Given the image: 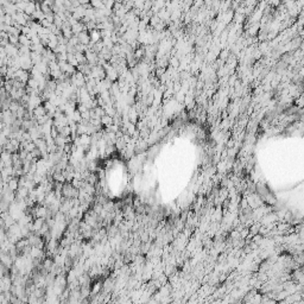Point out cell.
<instances>
[{
	"label": "cell",
	"mask_w": 304,
	"mask_h": 304,
	"mask_svg": "<svg viewBox=\"0 0 304 304\" xmlns=\"http://www.w3.org/2000/svg\"><path fill=\"white\" fill-rule=\"evenodd\" d=\"M159 21H160V18H159L158 16H154V17H152L151 20H150V24H151V26H153V27H154V26H156V25H157V24H158Z\"/></svg>",
	"instance_id": "8992f818"
},
{
	"label": "cell",
	"mask_w": 304,
	"mask_h": 304,
	"mask_svg": "<svg viewBox=\"0 0 304 304\" xmlns=\"http://www.w3.org/2000/svg\"><path fill=\"white\" fill-rule=\"evenodd\" d=\"M30 1H32V0H30Z\"/></svg>",
	"instance_id": "7c38bea8"
},
{
	"label": "cell",
	"mask_w": 304,
	"mask_h": 304,
	"mask_svg": "<svg viewBox=\"0 0 304 304\" xmlns=\"http://www.w3.org/2000/svg\"><path fill=\"white\" fill-rule=\"evenodd\" d=\"M101 124H103L107 127L111 126V125H113V116H111L108 114H103L101 116Z\"/></svg>",
	"instance_id": "3957f363"
},
{
	"label": "cell",
	"mask_w": 304,
	"mask_h": 304,
	"mask_svg": "<svg viewBox=\"0 0 304 304\" xmlns=\"http://www.w3.org/2000/svg\"><path fill=\"white\" fill-rule=\"evenodd\" d=\"M89 37H90V40L93 42V43H96V42H99L100 40V38H101V33H100V31L99 30H92V32H90V35H89Z\"/></svg>",
	"instance_id": "277c9868"
},
{
	"label": "cell",
	"mask_w": 304,
	"mask_h": 304,
	"mask_svg": "<svg viewBox=\"0 0 304 304\" xmlns=\"http://www.w3.org/2000/svg\"><path fill=\"white\" fill-rule=\"evenodd\" d=\"M33 113H35V115H36L37 118H40V116H43V115L46 114V111H45L44 106H37V107L35 108Z\"/></svg>",
	"instance_id": "5b68a950"
},
{
	"label": "cell",
	"mask_w": 304,
	"mask_h": 304,
	"mask_svg": "<svg viewBox=\"0 0 304 304\" xmlns=\"http://www.w3.org/2000/svg\"><path fill=\"white\" fill-rule=\"evenodd\" d=\"M77 38H78V42H80L81 44H83V45H87V44L90 42V37H89V35H88L86 31L80 32V33L77 35Z\"/></svg>",
	"instance_id": "6da1fadb"
},
{
	"label": "cell",
	"mask_w": 304,
	"mask_h": 304,
	"mask_svg": "<svg viewBox=\"0 0 304 304\" xmlns=\"http://www.w3.org/2000/svg\"><path fill=\"white\" fill-rule=\"evenodd\" d=\"M227 147L228 149H232V147H234V140H229L227 143Z\"/></svg>",
	"instance_id": "9c48e42d"
},
{
	"label": "cell",
	"mask_w": 304,
	"mask_h": 304,
	"mask_svg": "<svg viewBox=\"0 0 304 304\" xmlns=\"http://www.w3.org/2000/svg\"><path fill=\"white\" fill-rule=\"evenodd\" d=\"M171 67H173V68H176V67H178L179 65V61H178V58H176V57H171Z\"/></svg>",
	"instance_id": "52a82bcc"
},
{
	"label": "cell",
	"mask_w": 304,
	"mask_h": 304,
	"mask_svg": "<svg viewBox=\"0 0 304 304\" xmlns=\"http://www.w3.org/2000/svg\"><path fill=\"white\" fill-rule=\"evenodd\" d=\"M285 1H289V0H285Z\"/></svg>",
	"instance_id": "8fae6325"
},
{
	"label": "cell",
	"mask_w": 304,
	"mask_h": 304,
	"mask_svg": "<svg viewBox=\"0 0 304 304\" xmlns=\"http://www.w3.org/2000/svg\"><path fill=\"white\" fill-rule=\"evenodd\" d=\"M232 17H233V13L229 12V14L227 13V14L225 16V20H226V21H230V18H232Z\"/></svg>",
	"instance_id": "ba28073f"
},
{
	"label": "cell",
	"mask_w": 304,
	"mask_h": 304,
	"mask_svg": "<svg viewBox=\"0 0 304 304\" xmlns=\"http://www.w3.org/2000/svg\"><path fill=\"white\" fill-rule=\"evenodd\" d=\"M35 11H36V2H33V1H27V2H26V6H25V10H24V13L27 14V16H31Z\"/></svg>",
	"instance_id": "7a4b0ae2"
},
{
	"label": "cell",
	"mask_w": 304,
	"mask_h": 304,
	"mask_svg": "<svg viewBox=\"0 0 304 304\" xmlns=\"http://www.w3.org/2000/svg\"><path fill=\"white\" fill-rule=\"evenodd\" d=\"M36 132H37L36 130H32V133H36ZM36 135H37V134H30V137H36Z\"/></svg>",
	"instance_id": "30bf717a"
}]
</instances>
